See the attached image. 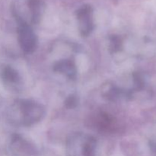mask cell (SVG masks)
<instances>
[{
    "label": "cell",
    "instance_id": "obj_3",
    "mask_svg": "<svg viewBox=\"0 0 156 156\" xmlns=\"http://www.w3.org/2000/svg\"><path fill=\"white\" fill-rule=\"evenodd\" d=\"M79 32L82 37H88L94 29L93 9L89 5H84L76 13Z\"/></svg>",
    "mask_w": 156,
    "mask_h": 156
},
{
    "label": "cell",
    "instance_id": "obj_2",
    "mask_svg": "<svg viewBox=\"0 0 156 156\" xmlns=\"http://www.w3.org/2000/svg\"><path fill=\"white\" fill-rule=\"evenodd\" d=\"M18 41L21 50L26 53H31L37 47V37L33 29L21 18L18 20Z\"/></svg>",
    "mask_w": 156,
    "mask_h": 156
},
{
    "label": "cell",
    "instance_id": "obj_5",
    "mask_svg": "<svg viewBox=\"0 0 156 156\" xmlns=\"http://www.w3.org/2000/svg\"><path fill=\"white\" fill-rule=\"evenodd\" d=\"M28 8L31 14L33 23L37 24L41 21L44 11V2L42 0H28Z\"/></svg>",
    "mask_w": 156,
    "mask_h": 156
},
{
    "label": "cell",
    "instance_id": "obj_9",
    "mask_svg": "<svg viewBox=\"0 0 156 156\" xmlns=\"http://www.w3.org/2000/svg\"><path fill=\"white\" fill-rule=\"evenodd\" d=\"M78 103H79V99H78L77 96L75 94H70L66 99L65 106L67 108H74L77 106Z\"/></svg>",
    "mask_w": 156,
    "mask_h": 156
},
{
    "label": "cell",
    "instance_id": "obj_4",
    "mask_svg": "<svg viewBox=\"0 0 156 156\" xmlns=\"http://www.w3.org/2000/svg\"><path fill=\"white\" fill-rule=\"evenodd\" d=\"M53 70L70 79H75L77 75L76 64L72 59H62L53 66Z\"/></svg>",
    "mask_w": 156,
    "mask_h": 156
},
{
    "label": "cell",
    "instance_id": "obj_8",
    "mask_svg": "<svg viewBox=\"0 0 156 156\" xmlns=\"http://www.w3.org/2000/svg\"><path fill=\"white\" fill-rule=\"evenodd\" d=\"M122 42L121 39L117 35H113L111 38V44H110V49L113 53H116L121 50Z\"/></svg>",
    "mask_w": 156,
    "mask_h": 156
},
{
    "label": "cell",
    "instance_id": "obj_1",
    "mask_svg": "<svg viewBox=\"0 0 156 156\" xmlns=\"http://www.w3.org/2000/svg\"><path fill=\"white\" fill-rule=\"evenodd\" d=\"M21 121L25 126H30L41 121L45 114V109L41 104L30 100H22L19 105Z\"/></svg>",
    "mask_w": 156,
    "mask_h": 156
},
{
    "label": "cell",
    "instance_id": "obj_7",
    "mask_svg": "<svg viewBox=\"0 0 156 156\" xmlns=\"http://www.w3.org/2000/svg\"><path fill=\"white\" fill-rule=\"evenodd\" d=\"M95 149L96 140L92 137H89L83 146V155L95 156Z\"/></svg>",
    "mask_w": 156,
    "mask_h": 156
},
{
    "label": "cell",
    "instance_id": "obj_6",
    "mask_svg": "<svg viewBox=\"0 0 156 156\" xmlns=\"http://www.w3.org/2000/svg\"><path fill=\"white\" fill-rule=\"evenodd\" d=\"M3 79L9 83L16 84L19 82L20 77L18 72L12 67H6L3 71Z\"/></svg>",
    "mask_w": 156,
    "mask_h": 156
}]
</instances>
